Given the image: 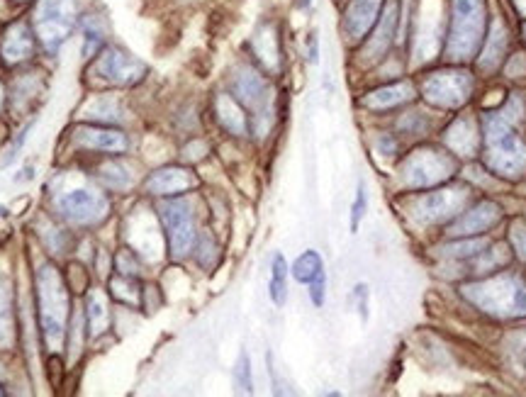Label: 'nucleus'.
<instances>
[{
	"mask_svg": "<svg viewBox=\"0 0 526 397\" xmlns=\"http://www.w3.org/2000/svg\"><path fill=\"white\" fill-rule=\"evenodd\" d=\"M524 117V103L519 98L507 100L497 113L485 115V164L497 176L519 178L526 171V142L519 132Z\"/></svg>",
	"mask_w": 526,
	"mask_h": 397,
	"instance_id": "nucleus-1",
	"label": "nucleus"
},
{
	"mask_svg": "<svg viewBox=\"0 0 526 397\" xmlns=\"http://www.w3.org/2000/svg\"><path fill=\"white\" fill-rule=\"evenodd\" d=\"M35 298L44 349L49 354H61L66 344V329L71 322V293L57 264H42L37 268Z\"/></svg>",
	"mask_w": 526,
	"mask_h": 397,
	"instance_id": "nucleus-2",
	"label": "nucleus"
},
{
	"mask_svg": "<svg viewBox=\"0 0 526 397\" xmlns=\"http://www.w3.org/2000/svg\"><path fill=\"white\" fill-rule=\"evenodd\" d=\"M490 27L488 0H449L444 57L449 64L466 66L478 59Z\"/></svg>",
	"mask_w": 526,
	"mask_h": 397,
	"instance_id": "nucleus-3",
	"label": "nucleus"
},
{
	"mask_svg": "<svg viewBox=\"0 0 526 397\" xmlns=\"http://www.w3.org/2000/svg\"><path fill=\"white\" fill-rule=\"evenodd\" d=\"M463 295L492 317H526V285L519 278L497 273L488 281L463 285Z\"/></svg>",
	"mask_w": 526,
	"mask_h": 397,
	"instance_id": "nucleus-4",
	"label": "nucleus"
},
{
	"mask_svg": "<svg viewBox=\"0 0 526 397\" xmlns=\"http://www.w3.org/2000/svg\"><path fill=\"white\" fill-rule=\"evenodd\" d=\"M30 25L44 52L57 54L78 25V0H37Z\"/></svg>",
	"mask_w": 526,
	"mask_h": 397,
	"instance_id": "nucleus-5",
	"label": "nucleus"
},
{
	"mask_svg": "<svg viewBox=\"0 0 526 397\" xmlns=\"http://www.w3.org/2000/svg\"><path fill=\"white\" fill-rule=\"evenodd\" d=\"M473 88L475 78L461 64H449L446 69L429 71L422 78V83H419V91H422L424 100L441 110H456L461 105H466L470 95H473Z\"/></svg>",
	"mask_w": 526,
	"mask_h": 397,
	"instance_id": "nucleus-6",
	"label": "nucleus"
},
{
	"mask_svg": "<svg viewBox=\"0 0 526 397\" xmlns=\"http://www.w3.org/2000/svg\"><path fill=\"white\" fill-rule=\"evenodd\" d=\"M229 93L254 115V125L271 122L273 91L266 74L254 64H237L229 74Z\"/></svg>",
	"mask_w": 526,
	"mask_h": 397,
	"instance_id": "nucleus-7",
	"label": "nucleus"
},
{
	"mask_svg": "<svg viewBox=\"0 0 526 397\" xmlns=\"http://www.w3.org/2000/svg\"><path fill=\"white\" fill-rule=\"evenodd\" d=\"M159 220L164 225L171 259L181 261L193 254L198 244V227H195V215L188 200L181 195L164 198V203L159 205Z\"/></svg>",
	"mask_w": 526,
	"mask_h": 397,
	"instance_id": "nucleus-8",
	"label": "nucleus"
},
{
	"mask_svg": "<svg viewBox=\"0 0 526 397\" xmlns=\"http://www.w3.org/2000/svg\"><path fill=\"white\" fill-rule=\"evenodd\" d=\"M57 210L71 227H98L100 222L108 220L110 200L100 190L81 186L61 193L57 198Z\"/></svg>",
	"mask_w": 526,
	"mask_h": 397,
	"instance_id": "nucleus-9",
	"label": "nucleus"
},
{
	"mask_svg": "<svg viewBox=\"0 0 526 397\" xmlns=\"http://www.w3.org/2000/svg\"><path fill=\"white\" fill-rule=\"evenodd\" d=\"M93 71L100 81L110 83V86L130 88L147 78L149 66L144 64L142 59H137L134 54L127 52V49L110 44V47H103L95 54Z\"/></svg>",
	"mask_w": 526,
	"mask_h": 397,
	"instance_id": "nucleus-10",
	"label": "nucleus"
},
{
	"mask_svg": "<svg viewBox=\"0 0 526 397\" xmlns=\"http://www.w3.org/2000/svg\"><path fill=\"white\" fill-rule=\"evenodd\" d=\"M453 171H456V164L449 154L439 149H417L402 164V181L407 188L424 190L449 181Z\"/></svg>",
	"mask_w": 526,
	"mask_h": 397,
	"instance_id": "nucleus-11",
	"label": "nucleus"
},
{
	"mask_svg": "<svg viewBox=\"0 0 526 397\" xmlns=\"http://www.w3.org/2000/svg\"><path fill=\"white\" fill-rule=\"evenodd\" d=\"M402 22V5L400 0H388L376 22V27L371 30V35L363 39V44L358 47V57L366 64H380L388 59L390 49L395 47L397 30Z\"/></svg>",
	"mask_w": 526,
	"mask_h": 397,
	"instance_id": "nucleus-12",
	"label": "nucleus"
},
{
	"mask_svg": "<svg viewBox=\"0 0 526 397\" xmlns=\"http://www.w3.org/2000/svg\"><path fill=\"white\" fill-rule=\"evenodd\" d=\"M385 3L388 0H346L339 30L349 47H361L363 39L371 35Z\"/></svg>",
	"mask_w": 526,
	"mask_h": 397,
	"instance_id": "nucleus-13",
	"label": "nucleus"
},
{
	"mask_svg": "<svg viewBox=\"0 0 526 397\" xmlns=\"http://www.w3.org/2000/svg\"><path fill=\"white\" fill-rule=\"evenodd\" d=\"M468 203V190L466 188H444V190H434V193L422 195L414 203V217L422 222H444L453 220L456 215H461L466 210Z\"/></svg>",
	"mask_w": 526,
	"mask_h": 397,
	"instance_id": "nucleus-14",
	"label": "nucleus"
},
{
	"mask_svg": "<svg viewBox=\"0 0 526 397\" xmlns=\"http://www.w3.org/2000/svg\"><path fill=\"white\" fill-rule=\"evenodd\" d=\"M76 147L86 149V152H100L108 156H120L130 149V139L122 130H117L113 125H100V122H86V125H76L74 132Z\"/></svg>",
	"mask_w": 526,
	"mask_h": 397,
	"instance_id": "nucleus-15",
	"label": "nucleus"
},
{
	"mask_svg": "<svg viewBox=\"0 0 526 397\" xmlns=\"http://www.w3.org/2000/svg\"><path fill=\"white\" fill-rule=\"evenodd\" d=\"M249 49L254 54L256 64L266 74H278L283 66V49H281V32H278L276 22L263 20L256 25L254 35L249 39Z\"/></svg>",
	"mask_w": 526,
	"mask_h": 397,
	"instance_id": "nucleus-16",
	"label": "nucleus"
},
{
	"mask_svg": "<svg viewBox=\"0 0 526 397\" xmlns=\"http://www.w3.org/2000/svg\"><path fill=\"white\" fill-rule=\"evenodd\" d=\"M198 186V176L186 166H164L149 173L144 181V193L151 198H178Z\"/></svg>",
	"mask_w": 526,
	"mask_h": 397,
	"instance_id": "nucleus-17",
	"label": "nucleus"
},
{
	"mask_svg": "<svg viewBox=\"0 0 526 397\" xmlns=\"http://www.w3.org/2000/svg\"><path fill=\"white\" fill-rule=\"evenodd\" d=\"M502 210L500 205L492 203V200H483V203L473 205V208L463 210L461 215H456L453 225L449 227V237L453 239H466V237H478V234L488 232L500 222Z\"/></svg>",
	"mask_w": 526,
	"mask_h": 397,
	"instance_id": "nucleus-18",
	"label": "nucleus"
},
{
	"mask_svg": "<svg viewBox=\"0 0 526 397\" xmlns=\"http://www.w3.org/2000/svg\"><path fill=\"white\" fill-rule=\"evenodd\" d=\"M35 32L27 22H13L0 37V57L8 66H20L35 57Z\"/></svg>",
	"mask_w": 526,
	"mask_h": 397,
	"instance_id": "nucleus-19",
	"label": "nucleus"
},
{
	"mask_svg": "<svg viewBox=\"0 0 526 397\" xmlns=\"http://www.w3.org/2000/svg\"><path fill=\"white\" fill-rule=\"evenodd\" d=\"M507 52H509V32L505 22L500 18L490 20L488 35H485L483 49H480L475 64H478V69L485 71V74H492V71H497L502 64H505Z\"/></svg>",
	"mask_w": 526,
	"mask_h": 397,
	"instance_id": "nucleus-20",
	"label": "nucleus"
},
{
	"mask_svg": "<svg viewBox=\"0 0 526 397\" xmlns=\"http://www.w3.org/2000/svg\"><path fill=\"white\" fill-rule=\"evenodd\" d=\"M417 88L412 81H393L385 83V86L373 88L371 93H366L361 98V105L366 110H376V113H385V110L400 108V105L412 103Z\"/></svg>",
	"mask_w": 526,
	"mask_h": 397,
	"instance_id": "nucleus-21",
	"label": "nucleus"
},
{
	"mask_svg": "<svg viewBox=\"0 0 526 397\" xmlns=\"http://www.w3.org/2000/svg\"><path fill=\"white\" fill-rule=\"evenodd\" d=\"M215 117L232 137H246L251 130L249 115H246L244 105L234 98L232 93H217L215 98Z\"/></svg>",
	"mask_w": 526,
	"mask_h": 397,
	"instance_id": "nucleus-22",
	"label": "nucleus"
},
{
	"mask_svg": "<svg viewBox=\"0 0 526 397\" xmlns=\"http://www.w3.org/2000/svg\"><path fill=\"white\" fill-rule=\"evenodd\" d=\"M446 147L458 156H475L480 149V134L470 117H456L444 134Z\"/></svg>",
	"mask_w": 526,
	"mask_h": 397,
	"instance_id": "nucleus-23",
	"label": "nucleus"
},
{
	"mask_svg": "<svg viewBox=\"0 0 526 397\" xmlns=\"http://www.w3.org/2000/svg\"><path fill=\"white\" fill-rule=\"evenodd\" d=\"M110 329V303L100 288H91L86 298V332L88 339H100Z\"/></svg>",
	"mask_w": 526,
	"mask_h": 397,
	"instance_id": "nucleus-24",
	"label": "nucleus"
},
{
	"mask_svg": "<svg viewBox=\"0 0 526 397\" xmlns=\"http://www.w3.org/2000/svg\"><path fill=\"white\" fill-rule=\"evenodd\" d=\"M15 346V307L13 288L8 281H0V351H10Z\"/></svg>",
	"mask_w": 526,
	"mask_h": 397,
	"instance_id": "nucleus-25",
	"label": "nucleus"
},
{
	"mask_svg": "<svg viewBox=\"0 0 526 397\" xmlns=\"http://www.w3.org/2000/svg\"><path fill=\"white\" fill-rule=\"evenodd\" d=\"M86 117H93V120H98L100 125H117L120 122V115H122V108H120V100L113 98V95H95L91 103L86 105Z\"/></svg>",
	"mask_w": 526,
	"mask_h": 397,
	"instance_id": "nucleus-26",
	"label": "nucleus"
},
{
	"mask_svg": "<svg viewBox=\"0 0 526 397\" xmlns=\"http://www.w3.org/2000/svg\"><path fill=\"white\" fill-rule=\"evenodd\" d=\"M105 37H108V30H105L103 20L88 15L83 20V57L93 59L105 47Z\"/></svg>",
	"mask_w": 526,
	"mask_h": 397,
	"instance_id": "nucleus-27",
	"label": "nucleus"
},
{
	"mask_svg": "<svg viewBox=\"0 0 526 397\" xmlns=\"http://www.w3.org/2000/svg\"><path fill=\"white\" fill-rule=\"evenodd\" d=\"M268 295L278 307L285 305L288 300V264H285L283 254L273 256L271 264V281H268Z\"/></svg>",
	"mask_w": 526,
	"mask_h": 397,
	"instance_id": "nucleus-28",
	"label": "nucleus"
},
{
	"mask_svg": "<svg viewBox=\"0 0 526 397\" xmlns=\"http://www.w3.org/2000/svg\"><path fill=\"white\" fill-rule=\"evenodd\" d=\"M290 273H293V278L298 283H312L317 276H322L324 273V264H322V256L317 254L315 249H307L305 254H300L298 259H295L293 268H290Z\"/></svg>",
	"mask_w": 526,
	"mask_h": 397,
	"instance_id": "nucleus-29",
	"label": "nucleus"
},
{
	"mask_svg": "<svg viewBox=\"0 0 526 397\" xmlns=\"http://www.w3.org/2000/svg\"><path fill=\"white\" fill-rule=\"evenodd\" d=\"M110 298L122 305H139V300H142V290H139V283L134 281V276L115 273V276L110 278Z\"/></svg>",
	"mask_w": 526,
	"mask_h": 397,
	"instance_id": "nucleus-30",
	"label": "nucleus"
},
{
	"mask_svg": "<svg viewBox=\"0 0 526 397\" xmlns=\"http://www.w3.org/2000/svg\"><path fill=\"white\" fill-rule=\"evenodd\" d=\"M98 178L100 181H103V186L108 188V190H127L132 186V173L130 169H127L125 164H120V161H115V159H110L108 164H103L100 166V173H98Z\"/></svg>",
	"mask_w": 526,
	"mask_h": 397,
	"instance_id": "nucleus-31",
	"label": "nucleus"
},
{
	"mask_svg": "<svg viewBox=\"0 0 526 397\" xmlns=\"http://www.w3.org/2000/svg\"><path fill=\"white\" fill-rule=\"evenodd\" d=\"M234 385H237L242 393H251V361L246 356V351L239 354L237 366H234Z\"/></svg>",
	"mask_w": 526,
	"mask_h": 397,
	"instance_id": "nucleus-32",
	"label": "nucleus"
},
{
	"mask_svg": "<svg viewBox=\"0 0 526 397\" xmlns=\"http://www.w3.org/2000/svg\"><path fill=\"white\" fill-rule=\"evenodd\" d=\"M366 210H368V195H366V186L361 183L356 190L354 205H351V232H358L363 217H366Z\"/></svg>",
	"mask_w": 526,
	"mask_h": 397,
	"instance_id": "nucleus-33",
	"label": "nucleus"
},
{
	"mask_svg": "<svg viewBox=\"0 0 526 397\" xmlns=\"http://www.w3.org/2000/svg\"><path fill=\"white\" fill-rule=\"evenodd\" d=\"M115 268L117 273H122V276H137V268H139L137 256H134L132 251L122 249L120 254L115 256Z\"/></svg>",
	"mask_w": 526,
	"mask_h": 397,
	"instance_id": "nucleus-34",
	"label": "nucleus"
},
{
	"mask_svg": "<svg viewBox=\"0 0 526 397\" xmlns=\"http://www.w3.org/2000/svg\"><path fill=\"white\" fill-rule=\"evenodd\" d=\"M307 288H310V300L315 303V307H322L324 305V298H327V276H317L315 281L307 283Z\"/></svg>",
	"mask_w": 526,
	"mask_h": 397,
	"instance_id": "nucleus-35",
	"label": "nucleus"
},
{
	"mask_svg": "<svg viewBox=\"0 0 526 397\" xmlns=\"http://www.w3.org/2000/svg\"><path fill=\"white\" fill-rule=\"evenodd\" d=\"M509 239H512V246H514V251H517L519 259L526 261V227L522 225V222H517V225L512 227Z\"/></svg>",
	"mask_w": 526,
	"mask_h": 397,
	"instance_id": "nucleus-36",
	"label": "nucleus"
},
{
	"mask_svg": "<svg viewBox=\"0 0 526 397\" xmlns=\"http://www.w3.org/2000/svg\"><path fill=\"white\" fill-rule=\"evenodd\" d=\"M354 295L358 298V312H361V317L366 320L368 317V288L366 285H356Z\"/></svg>",
	"mask_w": 526,
	"mask_h": 397,
	"instance_id": "nucleus-37",
	"label": "nucleus"
},
{
	"mask_svg": "<svg viewBox=\"0 0 526 397\" xmlns=\"http://www.w3.org/2000/svg\"><path fill=\"white\" fill-rule=\"evenodd\" d=\"M307 44H310V49H307V59H310V64H317V61H320V39H317V32H310Z\"/></svg>",
	"mask_w": 526,
	"mask_h": 397,
	"instance_id": "nucleus-38",
	"label": "nucleus"
},
{
	"mask_svg": "<svg viewBox=\"0 0 526 397\" xmlns=\"http://www.w3.org/2000/svg\"><path fill=\"white\" fill-rule=\"evenodd\" d=\"M512 5H514V10L519 13V18L526 20V0H512Z\"/></svg>",
	"mask_w": 526,
	"mask_h": 397,
	"instance_id": "nucleus-39",
	"label": "nucleus"
},
{
	"mask_svg": "<svg viewBox=\"0 0 526 397\" xmlns=\"http://www.w3.org/2000/svg\"><path fill=\"white\" fill-rule=\"evenodd\" d=\"M3 108H5V88L3 83H0V113H3Z\"/></svg>",
	"mask_w": 526,
	"mask_h": 397,
	"instance_id": "nucleus-40",
	"label": "nucleus"
},
{
	"mask_svg": "<svg viewBox=\"0 0 526 397\" xmlns=\"http://www.w3.org/2000/svg\"><path fill=\"white\" fill-rule=\"evenodd\" d=\"M310 5H312V0H300V8L302 10H307V8H310Z\"/></svg>",
	"mask_w": 526,
	"mask_h": 397,
	"instance_id": "nucleus-41",
	"label": "nucleus"
},
{
	"mask_svg": "<svg viewBox=\"0 0 526 397\" xmlns=\"http://www.w3.org/2000/svg\"><path fill=\"white\" fill-rule=\"evenodd\" d=\"M3 373H5V371H3V363H0V378H3Z\"/></svg>",
	"mask_w": 526,
	"mask_h": 397,
	"instance_id": "nucleus-42",
	"label": "nucleus"
},
{
	"mask_svg": "<svg viewBox=\"0 0 526 397\" xmlns=\"http://www.w3.org/2000/svg\"><path fill=\"white\" fill-rule=\"evenodd\" d=\"M5 395V390H3V385H0V397H3Z\"/></svg>",
	"mask_w": 526,
	"mask_h": 397,
	"instance_id": "nucleus-43",
	"label": "nucleus"
},
{
	"mask_svg": "<svg viewBox=\"0 0 526 397\" xmlns=\"http://www.w3.org/2000/svg\"><path fill=\"white\" fill-rule=\"evenodd\" d=\"M18 3H25V0H18Z\"/></svg>",
	"mask_w": 526,
	"mask_h": 397,
	"instance_id": "nucleus-44",
	"label": "nucleus"
}]
</instances>
